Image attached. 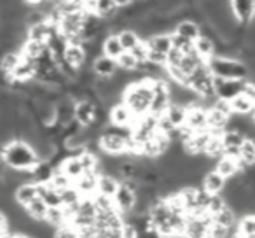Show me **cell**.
Instances as JSON below:
<instances>
[{
  "label": "cell",
  "mask_w": 255,
  "mask_h": 238,
  "mask_svg": "<svg viewBox=\"0 0 255 238\" xmlns=\"http://www.w3.org/2000/svg\"><path fill=\"white\" fill-rule=\"evenodd\" d=\"M96 105L89 100H81L75 103V121H79L82 126H91L95 123V114H96Z\"/></svg>",
  "instance_id": "cell-13"
},
{
  "label": "cell",
  "mask_w": 255,
  "mask_h": 238,
  "mask_svg": "<svg viewBox=\"0 0 255 238\" xmlns=\"http://www.w3.org/2000/svg\"><path fill=\"white\" fill-rule=\"evenodd\" d=\"M236 230L243 233L248 238H255V214H247V216L240 217L236 224Z\"/></svg>",
  "instance_id": "cell-39"
},
{
  "label": "cell",
  "mask_w": 255,
  "mask_h": 238,
  "mask_svg": "<svg viewBox=\"0 0 255 238\" xmlns=\"http://www.w3.org/2000/svg\"><path fill=\"white\" fill-rule=\"evenodd\" d=\"M250 119H252V123L255 125V103H254V110H252V114H250Z\"/></svg>",
  "instance_id": "cell-51"
},
{
  "label": "cell",
  "mask_w": 255,
  "mask_h": 238,
  "mask_svg": "<svg viewBox=\"0 0 255 238\" xmlns=\"http://www.w3.org/2000/svg\"><path fill=\"white\" fill-rule=\"evenodd\" d=\"M117 70H119L117 61L112 60V58H109V56H105V54H102V56H98L95 61H93V72H95L98 77L110 79V77L116 75Z\"/></svg>",
  "instance_id": "cell-16"
},
{
  "label": "cell",
  "mask_w": 255,
  "mask_h": 238,
  "mask_svg": "<svg viewBox=\"0 0 255 238\" xmlns=\"http://www.w3.org/2000/svg\"><path fill=\"white\" fill-rule=\"evenodd\" d=\"M129 53L136 58V61H138V65H140V63H143V61H147V56H149V46H147L145 40H140L138 46L133 47Z\"/></svg>",
  "instance_id": "cell-46"
},
{
  "label": "cell",
  "mask_w": 255,
  "mask_h": 238,
  "mask_svg": "<svg viewBox=\"0 0 255 238\" xmlns=\"http://www.w3.org/2000/svg\"><path fill=\"white\" fill-rule=\"evenodd\" d=\"M123 102L131 109L136 117L149 114L150 102H152V79H143L128 86L123 91Z\"/></svg>",
  "instance_id": "cell-2"
},
{
  "label": "cell",
  "mask_w": 255,
  "mask_h": 238,
  "mask_svg": "<svg viewBox=\"0 0 255 238\" xmlns=\"http://www.w3.org/2000/svg\"><path fill=\"white\" fill-rule=\"evenodd\" d=\"M205 154L208 158H212L213 161L220 160V158L224 156V142H222V135H217V133H213L212 139H210L208 146H206V151Z\"/></svg>",
  "instance_id": "cell-37"
},
{
  "label": "cell",
  "mask_w": 255,
  "mask_h": 238,
  "mask_svg": "<svg viewBox=\"0 0 255 238\" xmlns=\"http://www.w3.org/2000/svg\"><path fill=\"white\" fill-rule=\"evenodd\" d=\"M0 238H12V237H9V233H5V235H2Z\"/></svg>",
  "instance_id": "cell-52"
},
{
  "label": "cell",
  "mask_w": 255,
  "mask_h": 238,
  "mask_svg": "<svg viewBox=\"0 0 255 238\" xmlns=\"http://www.w3.org/2000/svg\"><path fill=\"white\" fill-rule=\"evenodd\" d=\"M0 158L7 167L16 168V170H33L42 161L30 144L19 139L5 144L0 151Z\"/></svg>",
  "instance_id": "cell-1"
},
{
  "label": "cell",
  "mask_w": 255,
  "mask_h": 238,
  "mask_svg": "<svg viewBox=\"0 0 255 238\" xmlns=\"http://www.w3.org/2000/svg\"><path fill=\"white\" fill-rule=\"evenodd\" d=\"M60 170L63 174H67L72 181H77L82 174H84V168H82V163L79 160V156H68L63 163L60 165Z\"/></svg>",
  "instance_id": "cell-27"
},
{
  "label": "cell",
  "mask_w": 255,
  "mask_h": 238,
  "mask_svg": "<svg viewBox=\"0 0 255 238\" xmlns=\"http://www.w3.org/2000/svg\"><path fill=\"white\" fill-rule=\"evenodd\" d=\"M114 205H116L117 212L123 214V216H128L129 212L135 210L136 191L129 188V186H126L124 182H121L119 189H117V193L114 195Z\"/></svg>",
  "instance_id": "cell-8"
},
{
  "label": "cell",
  "mask_w": 255,
  "mask_h": 238,
  "mask_svg": "<svg viewBox=\"0 0 255 238\" xmlns=\"http://www.w3.org/2000/svg\"><path fill=\"white\" fill-rule=\"evenodd\" d=\"M49 184L53 186L54 189H58V191H63V189L70 188V186L74 184V181H72L67 174H63L60 168H56V170H54V174H53V177H51Z\"/></svg>",
  "instance_id": "cell-42"
},
{
  "label": "cell",
  "mask_w": 255,
  "mask_h": 238,
  "mask_svg": "<svg viewBox=\"0 0 255 238\" xmlns=\"http://www.w3.org/2000/svg\"><path fill=\"white\" fill-rule=\"evenodd\" d=\"M229 105H231L233 114H240V116H250L252 110H254V102H252L248 96H245L243 93L238 95L236 98L231 100Z\"/></svg>",
  "instance_id": "cell-30"
},
{
  "label": "cell",
  "mask_w": 255,
  "mask_h": 238,
  "mask_svg": "<svg viewBox=\"0 0 255 238\" xmlns=\"http://www.w3.org/2000/svg\"><path fill=\"white\" fill-rule=\"evenodd\" d=\"M247 139L245 135H241L240 132L234 130H226L222 133V142H224V156L238 158L240 160V147L243 144V140Z\"/></svg>",
  "instance_id": "cell-11"
},
{
  "label": "cell",
  "mask_w": 255,
  "mask_h": 238,
  "mask_svg": "<svg viewBox=\"0 0 255 238\" xmlns=\"http://www.w3.org/2000/svg\"><path fill=\"white\" fill-rule=\"evenodd\" d=\"M26 4H30V5H33V7H35V5H40L44 2V0H25Z\"/></svg>",
  "instance_id": "cell-49"
},
{
  "label": "cell",
  "mask_w": 255,
  "mask_h": 238,
  "mask_svg": "<svg viewBox=\"0 0 255 238\" xmlns=\"http://www.w3.org/2000/svg\"><path fill=\"white\" fill-rule=\"evenodd\" d=\"M117 37H119V40H121V44H123L124 51H131L133 47L138 46V42L142 40L135 30H129V28L119 30V32H117Z\"/></svg>",
  "instance_id": "cell-38"
},
{
  "label": "cell",
  "mask_w": 255,
  "mask_h": 238,
  "mask_svg": "<svg viewBox=\"0 0 255 238\" xmlns=\"http://www.w3.org/2000/svg\"><path fill=\"white\" fill-rule=\"evenodd\" d=\"M116 61H117V67H119L121 70L133 72V70H136V68H138V61H136V58L133 56L129 51H124V53L121 54Z\"/></svg>",
  "instance_id": "cell-43"
},
{
  "label": "cell",
  "mask_w": 255,
  "mask_h": 238,
  "mask_svg": "<svg viewBox=\"0 0 255 238\" xmlns=\"http://www.w3.org/2000/svg\"><path fill=\"white\" fill-rule=\"evenodd\" d=\"M60 195H61V203H63V207H75V205L81 203L82 198H84L74 184H72L70 188L60 191Z\"/></svg>",
  "instance_id": "cell-40"
},
{
  "label": "cell",
  "mask_w": 255,
  "mask_h": 238,
  "mask_svg": "<svg viewBox=\"0 0 255 238\" xmlns=\"http://www.w3.org/2000/svg\"><path fill=\"white\" fill-rule=\"evenodd\" d=\"M35 198H39V189H37V182H26L21 184L14 191V200L19 205L26 207L28 203H32Z\"/></svg>",
  "instance_id": "cell-20"
},
{
  "label": "cell",
  "mask_w": 255,
  "mask_h": 238,
  "mask_svg": "<svg viewBox=\"0 0 255 238\" xmlns=\"http://www.w3.org/2000/svg\"><path fill=\"white\" fill-rule=\"evenodd\" d=\"M121 235H123V238H140L138 228H136L135 224H131V223H124Z\"/></svg>",
  "instance_id": "cell-47"
},
{
  "label": "cell",
  "mask_w": 255,
  "mask_h": 238,
  "mask_svg": "<svg viewBox=\"0 0 255 238\" xmlns=\"http://www.w3.org/2000/svg\"><path fill=\"white\" fill-rule=\"evenodd\" d=\"M185 126H189L194 133L203 132V130H208V109H205L203 105L187 107Z\"/></svg>",
  "instance_id": "cell-10"
},
{
  "label": "cell",
  "mask_w": 255,
  "mask_h": 238,
  "mask_svg": "<svg viewBox=\"0 0 255 238\" xmlns=\"http://www.w3.org/2000/svg\"><path fill=\"white\" fill-rule=\"evenodd\" d=\"M164 116L170 119V123L175 128H180V126L185 125V119H187V107L178 105V103H171Z\"/></svg>",
  "instance_id": "cell-28"
},
{
  "label": "cell",
  "mask_w": 255,
  "mask_h": 238,
  "mask_svg": "<svg viewBox=\"0 0 255 238\" xmlns=\"http://www.w3.org/2000/svg\"><path fill=\"white\" fill-rule=\"evenodd\" d=\"M213 223L222 224V226L231 228V230H233V228L238 224L236 223V214H234V210L231 209V207H226L224 210H220L219 214L213 216Z\"/></svg>",
  "instance_id": "cell-41"
},
{
  "label": "cell",
  "mask_w": 255,
  "mask_h": 238,
  "mask_svg": "<svg viewBox=\"0 0 255 238\" xmlns=\"http://www.w3.org/2000/svg\"><path fill=\"white\" fill-rule=\"evenodd\" d=\"M131 139V137H129ZM128 137L123 135H117V133H107L102 132L98 139L100 144V149L102 153L110 154V156H121V154H126L128 153Z\"/></svg>",
  "instance_id": "cell-6"
},
{
  "label": "cell",
  "mask_w": 255,
  "mask_h": 238,
  "mask_svg": "<svg viewBox=\"0 0 255 238\" xmlns=\"http://www.w3.org/2000/svg\"><path fill=\"white\" fill-rule=\"evenodd\" d=\"M213 168H215V170L219 172L224 179L234 177V175H238L241 170H243V167H241V161L238 160V158H231V156H222L220 160H217L215 167H213Z\"/></svg>",
  "instance_id": "cell-15"
},
{
  "label": "cell",
  "mask_w": 255,
  "mask_h": 238,
  "mask_svg": "<svg viewBox=\"0 0 255 238\" xmlns=\"http://www.w3.org/2000/svg\"><path fill=\"white\" fill-rule=\"evenodd\" d=\"M187 88H191L194 93H198L201 98H217L215 96V77L210 72L208 63H203L199 68H196L185 82Z\"/></svg>",
  "instance_id": "cell-4"
},
{
  "label": "cell",
  "mask_w": 255,
  "mask_h": 238,
  "mask_svg": "<svg viewBox=\"0 0 255 238\" xmlns=\"http://www.w3.org/2000/svg\"><path fill=\"white\" fill-rule=\"evenodd\" d=\"M53 174H54V168L49 161H40V163L32 170L33 182H37V184H46V182H49L51 177H53Z\"/></svg>",
  "instance_id": "cell-32"
},
{
  "label": "cell",
  "mask_w": 255,
  "mask_h": 238,
  "mask_svg": "<svg viewBox=\"0 0 255 238\" xmlns=\"http://www.w3.org/2000/svg\"><path fill=\"white\" fill-rule=\"evenodd\" d=\"M19 61H21V53H19V51H11V53L4 54L2 60H0V70L11 79V74L14 72V68L18 67Z\"/></svg>",
  "instance_id": "cell-34"
},
{
  "label": "cell",
  "mask_w": 255,
  "mask_h": 238,
  "mask_svg": "<svg viewBox=\"0 0 255 238\" xmlns=\"http://www.w3.org/2000/svg\"><path fill=\"white\" fill-rule=\"evenodd\" d=\"M194 51L203 58V60L208 61L210 58L215 56V42L208 37L201 35L198 40H194Z\"/></svg>",
  "instance_id": "cell-31"
},
{
  "label": "cell",
  "mask_w": 255,
  "mask_h": 238,
  "mask_svg": "<svg viewBox=\"0 0 255 238\" xmlns=\"http://www.w3.org/2000/svg\"><path fill=\"white\" fill-rule=\"evenodd\" d=\"M170 105H171L170 82L166 79H152V102H150L149 112L156 117H161L166 114Z\"/></svg>",
  "instance_id": "cell-5"
},
{
  "label": "cell",
  "mask_w": 255,
  "mask_h": 238,
  "mask_svg": "<svg viewBox=\"0 0 255 238\" xmlns=\"http://www.w3.org/2000/svg\"><path fill=\"white\" fill-rule=\"evenodd\" d=\"M138 117L131 112V109L126 105L124 102L116 103L114 107H110L109 110V121L116 126H129L133 130V126L136 125Z\"/></svg>",
  "instance_id": "cell-9"
},
{
  "label": "cell",
  "mask_w": 255,
  "mask_h": 238,
  "mask_svg": "<svg viewBox=\"0 0 255 238\" xmlns=\"http://www.w3.org/2000/svg\"><path fill=\"white\" fill-rule=\"evenodd\" d=\"M119 5H117L116 0H95V7L93 12L98 14L103 19H114L119 12Z\"/></svg>",
  "instance_id": "cell-22"
},
{
  "label": "cell",
  "mask_w": 255,
  "mask_h": 238,
  "mask_svg": "<svg viewBox=\"0 0 255 238\" xmlns=\"http://www.w3.org/2000/svg\"><path fill=\"white\" fill-rule=\"evenodd\" d=\"M119 186H121V181L117 177H112V175H100L98 177V189H96V193L114 198V195L117 193Z\"/></svg>",
  "instance_id": "cell-26"
},
{
  "label": "cell",
  "mask_w": 255,
  "mask_h": 238,
  "mask_svg": "<svg viewBox=\"0 0 255 238\" xmlns=\"http://www.w3.org/2000/svg\"><path fill=\"white\" fill-rule=\"evenodd\" d=\"M240 161L243 170L255 165V139H245L240 147Z\"/></svg>",
  "instance_id": "cell-29"
},
{
  "label": "cell",
  "mask_w": 255,
  "mask_h": 238,
  "mask_svg": "<svg viewBox=\"0 0 255 238\" xmlns=\"http://www.w3.org/2000/svg\"><path fill=\"white\" fill-rule=\"evenodd\" d=\"M46 223H49L54 230L68 224V217H67V214H65L63 207H49L47 216H46Z\"/></svg>",
  "instance_id": "cell-33"
},
{
  "label": "cell",
  "mask_w": 255,
  "mask_h": 238,
  "mask_svg": "<svg viewBox=\"0 0 255 238\" xmlns=\"http://www.w3.org/2000/svg\"><path fill=\"white\" fill-rule=\"evenodd\" d=\"M46 44H42V42H35V40H30V39H26L25 42H23V47H21V56H25V58H30V60H33L35 61L37 58L40 56V54L46 51Z\"/></svg>",
  "instance_id": "cell-36"
},
{
  "label": "cell",
  "mask_w": 255,
  "mask_h": 238,
  "mask_svg": "<svg viewBox=\"0 0 255 238\" xmlns=\"http://www.w3.org/2000/svg\"><path fill=\"white\" fill-rule=\"evenodd\" d=\"M227 179H224L215 168H212L210 172H206L205 177H203V188L210 193V195H220L226 188Z\"/></svg>",
  "instance_id": "cell-19"
},
{
  "label": "cell",
  "mask_w": 255,
  "mask_h": 238,
  "mask_svg": "<svg viewBox=\"0 0 255 238\" xmlns=\"http://www.w3.org/2000/svg\"><path fill=\"white\" fill-rule=\"evenodd\" d=\"M226 207H227V203H226V198H224L222 195H212L210 203H208V214L215 216V214H219L220 210H224Z\"/></svg>",
  "instance_id": "cell-45"
},
{
  "label": "cell",
  "mask_w": 255,
  "mask_h": 238,
  "mask_svg": "<svg viewBox=\"0 0 255 238\" xmlns=\"http://www.w3.org/2000/svg\"><path fill=\"white\" fill-rule=\"evenodd\" d=\"M208 68L213 74V77L220 79H248L250 68L245 61L238 58H227V56H213L208 61Z\"/></svg>",
  "instance_id": "cell-3"
},
{
  "label": "cell",
  "mask_w": 255,
  "mask_h": 238,
  "mask_svg": "<svg viewBox=\"0 0 255 238\" xmlns=\"http://www.w3.org/2000/svg\"><path fill=\"white\" fill-rule=\"evenodd\" d=\"M35 77V61L30 58L21 56V61L18 63V67L14 68V72L11 74V82H28L33 81Z\"/></svg>",
  "instance_id": "cell-14"
},
{
  "label": "cell",
  "mask_w": 255,
  "mask_h": 238,
  "mask_svg": "<svg viewBox=\"0 0 255 238\" xmlns=\"http://www.w3.org/2000/svg\"><path fill=\"white\" fill-rule=\"evenodd\" d=\"M231 7L236 19L243 25L255 18V0H231Z\"/></svg>",
  "instance_id": "cell-12"
},
{
  "label": "cell",
  "mask_w": 255,
  "mask_h": 238,
  "mask_svg": "<svg viewBox=\"0 0 255 238\" xmlns=\"http://www.w3.org/2000/svg\"><path fill=\"white\" fill-rule=\"evenodd\" d=\"M98 174L95 172H86L82 174L77 181H74V186L79 189L82 196H93L96 195V189H98Z\"/></svg>",
  "instance_id": "cell-17"
},
{
  "label": "cell",
  "mask_w": 255,
  "mask_h": 238,
  "mask_svg": "<svg viewBox=\"0 0 255 238\" xmlns=\"http://www.w3.org/2000/svg\"><path fill=\"white\" fill-rule=\"evenodd\" d=\"M5 233H9V221L4 214H0V237Z\"/></svg>",
  "instance_id": "cell-48"
},
{
  "label": "cell",
  "mask_w": 255,
  "mask_h": 238,
  "mask_svg": "<svg viewBox=\"0 0 255 238\" xmlns=\"http://www.w3.org/2000/svg\"><path fill=\"white\" fill-rule=\"evenodd\" d=\"M12 238H33V237H30V235H14L12 233Z\"/></svg>",
  "instance_id": "cell-50"
},
{
  "label": "cell",
  "mask_w": 255,
  "mask_h": 238,
  "mask_svg": "<svg viewBox=\"0 0 255 238\" xmlns=\"http://www.w3.org/2000/svg\"><path fill=\"white\" fill-rule=\"evenodd\" d=\"M149 49L152 51H159L163 54H168L171 49H173V42H171V33H157V35H152L150 39L145 40Z\"/></svg>",
  "instance_id": "cell-23"
},
{
  "label": "cell",
  "mask_w": 255,
  "mask_h": 238,
  "mask_svg": "<svg viewBox=\"0 0 255 238\" xmlns=\"http://www.w3.org/2000/svg\"><path fill=\"white\" fill-rule=\"evenodd\" d=\"M26 214H28L32 219L35 221H46V216H47V210H49V207L44 203L42 198H35L32 203H28V205L25 207Z\"/></svg>",
  "instance_id": "cell-35"
},
{
  "label": "cell",
  "mask_w": 255,
  "mask_h": 238,
  "mask_svg": "<svg viewBox=\"0 0 255 238\" xmlns=\"http://www.w3.org/2000/svg\"><path fill=\"white\" fill-rule=\"evenodd\" d=\"M171 42H173V47H175V49L182 51L184 54L191 53V51L194 49V42H192V40L185 39V37L178 35V33H175V32L171 33Z\"/></svg>",
  "instance_id": "cell-44"
},
{
  "label": "cell",
  "mask_w": 255,
  "mask_h": 238,
  "mask_svg": "<svg viewBox=\"0 0 255 238\" xmlns=\"http://www.w3.org/2000/svg\"><path fill=\"white\" fill-rule=\"evenodd\" d=\"M175 33H178V35L185 37V39L194 42V40H198L199 37H201V26L196 21H192V19H182V21H178L177 26H175Z\"/></svg>",
  "instance_id": "cell-21"
},
{
  "label": "cell",
  "mask_w": 255,
  "mask_h": 238,
  "mask_svg": "<svg viewBox=\"0 0 255 238\" xmlns=\"http://www.w3.org/2000/svg\"><path fill=\"white\" fill-rule=\"evenodd\" d=\"M63 60L67 61L68 65H72L74 68H82L88 61V54H86L84 47L79 46V44H68L67 49H65Z\"/></svg>",
  "instance_id": "cell-18"
},
{
  "label": "cell",
  "mask_w": 255,
  "mask_h": 238,
  "mask_svg": "<svg viewBox=\"0 0 255 238\" xmlns=\"http://www.w3.org/2000/svg\"><path fill=\"white\" fill-rule=\"evenodd\" d=\"M247 79H220L215 77V96L220 100L231 102L238 95L243 93Z\"/></svg>",
  "instance_id": "cell-7"
},
{
  "label": "cell",
  "mask_w": 255,
  "mask_h": 238,
  "mask_svg": "<svg viewBox=\"0 0 255 238\" xmlns=\"http://www.w3.org/2000/svg\"><path fill=\"white\" fill-rule=\"evenodd\" d=\"M123 53H124V47L121 44L117 33H109L105 37V40H103V54L112 58V60H117Z\"/></svg>",
  "instance_id": "cell-25"
},
{
  "label": "cell",
  "mask_w": 255,
  "mask_h": 238,
  "mask_svg": "<svg viewBox=\"0 0 255 238\" xmlns=\"http://www.w3.org/2000/svg\"><path fill=\"white\" fill-rule=\"evenodd\" d=\"M37 189H39V198L44 200L47 207H61V195L58 189H54L49 182L46 184H37Z\"/></svg>",
  "instance_id": "cell-24"
}]
</instances>
